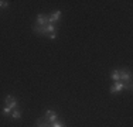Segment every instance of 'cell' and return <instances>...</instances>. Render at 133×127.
I'll use <instances>...</instances> for the list:
<instances>
[{
  "label": "cell",
  "mask_w": 133,
  "mask_h": 127,
  "mask_svg": "<svg viewBox=\"0 0 133 127\" xmlns=\"http://www.w3.org/2000/svg\"><path fill=\"white\" fill-rule=\"evenodd\" d=\"M21 114H23L21 109H18V107H17V109H14L13 112L10 113V116H11V119H13V120H18L21 117Z\"/></svg>",
  "instance_id": "ba28073f"
},
{
  "label": "cell",
  "mask_w": 133,
  "mask_h": 127,
  "mask_svg": "<svg viewBox=\"0 0 133 127\" xmlns=\"http://www.w3.org/2000/svg\"><path fill=\"white\" fill-rule=\"evenodd\" d=\"M119 82L132 83V72L129 69H119Z\"/></svg>",
  "instance_id": "7a4b0ae2"
},
{
  "label": "cell",
  "mask_w": 133,
  "mask_h": 127,
  "mask_svg": "<svg viewBox=\"0 0 133 127\" xmlns=\"http://www.w3.org/2000/svg\"><path fill=\"white\" fill-rule=\"evenodd\" d=\"M13 110H14V109H11V107H9V106H6V107H4V109H3V110H2V113H3V114H4V116H9V114H10L11 112H13Z\"/></svg>",
  "instance_id": "30bf717a"
},
{
  "label": "cell",
  "mask_w": 133,
  "mask_h": 127,
  "mask_svg": "<svg viewBox=\"0 0 133 127\" xmlns=\"http://www.w3.org/2000/svg\"><path fill=\"white\" fill-rule=\"evenodd\" d=\"M48 38H51V40H55V38H57V31H55V33L48 34Z\"/></svg>",
  "instance_id": "4fadbf2b"
},
{
  "label": "cell",
  "mask_w": 133,
  "mask_h": 127,
  "mask_svg": "<svg viewBox=\"0 0 133 127\" xmlns=\"http://www.w3.org/2000/svg\"><path fill=\"white\" fill-rule=\"evenodd\" d=\"M51 127H66L62 122H58V120H55V122L51 123Z\"/></svg>",
  "instance_id": "8fae6325"
},
{
  "label": "cell",
  "mask_w": 133,
  "mask_h": 127,
  "mask_svg": "<svg viewBox=\"0 0 133 127\" xmlns=\"http://www.w3.org/2000/svg\"><path fill=\"white\" fill-rule=\"evenodd\" d=\"M45 117L47 120H48L50 123H52V122H55V120H58V114H57L55 112H54V110H47L45 112Z\"/></svg>",
  "instance_id": "8992f818"
},
{
  "label": "cell",
  "mask_w": 133,
  "mask_h": 127,
  "mask_svg": "<svg viewBox=\"0 0 133 127\" xmlns=\"http://www.w3.org/2000/svg\"><path fill=\"white\" fill-rule=\"evenodd\" d=\"M59 18H61V11L55 10V11H52L51 16L48 17V23L50 24H55V23H58V21H59Z\"/></svg>",
  "instance_id": "277c9868"
},
{
  "label": "cell",
  "mask_w": 133,
  "mask_h": 127,
  "mask_svg": "<svg viewBox=\"0 0 133 127\" xmlns=\"http://www.w3.org/2000/svg\"><path fill=\"white\" fill-rule=\"evenodd\" d=\"M9 6V2H6V0H0V9H6Z\"/></svg>",
  "instance_id": "7c38bea8"
},
{
  "label": "cell",
  "mask_w": 133,
  "mask_h": 127,
  "mask_svg": "<svg viewBox=\"0 0 133 127\" xmlns=\"http://www.w3.org/2000/svg\"><path fill=\"white\" fill-rule=\"evenodd\" d=\"M4 103L7 104L9 107H11V109H17V99H16L13 95H9V96H6Z\"/></svg>",
  "instance_id": "3957f363"
},
{
  "label": "cell",
  "mask_w": 133,
  "mask_h": 127,
  "mask_svg": "<svg viewBox=\"0 0 133 127\" xmlns=\"http://www.w3.org/2000/svg\"><path fill=\"white\" fill-rule=\"evenodd\" d=\"M36 127H51V123L45 119V117H41V119L37 120L36 123Z\"/></svg>",
  "instance_id": "52a82bcc"
},
{
  "label": "cell",
  "mask_w": 133,
  "mask_h": 127,
  "mask_svg": "<svg viewBox=\"0 0 133 127\" xmlns=\"http://www.w3.org/2000/svg\"><path fill=\"white\" fill-rule=\"evenodd\" d=\"M36 25H40V27H44V25H47L48 24V17L47 16H44V14H38L37 16V20H36V23H34Z\"/></svg>",
  "instance_id": "5b68a950"
},
{
  "label": "cell",
  "mask_w": 133,
  "mask_h": 127,
  "mask_svg": "<svg viewBox=\"0 0 133 127\" xmlns=\"http://www.w3.org/2000/svg\"><path fill=\"white\" fill-rule=\"evenodd\" d=\"M109 76L113 82H119V69H112Z\"/></svg>",
  "instance_id": "9c48e42d"
},
{
  "label": "cell",
  "mask_w": 133,
  "mask_h": 127,
  "mask_svg": "<svg viewBox=\"0 0 133 127\" xmlns=\"http://www.w3.org/2000/svg\"><path fill=\"white\" fill-rule=\"evenodd\" d=\"M123 89L125 90L132 92V83H123V82H113V85L110 86V93H118V92H122Z\"/></svg>",
  "instance_id": "6da1fadb"
}]
</instances>
